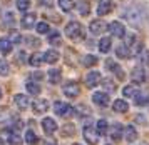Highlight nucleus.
Segmentation results:
<instances>
[{
	"instance_id": "nucleus-1",
	"label": "nucleus",
	"mask_w": 149,
	"mask_h": 145,
	"mask_svg": "<svg viewBox=\"0 0 149 145\" xmlns=\"http://www.w3.org/2000/svg\"><path fill=\"white\" fill-rule=\"evenodd\" d=\"M65 33L69 39L72 40H82L84 39V28L79 22H69L65 27Z\"/></svg>"
},
{
	"instance_id": "nucleus-2",
	"label": "nucleus",
	"mask_w": 149,
	"mask_h": 145,
	"mask_svg": "<svg viewBox=\"0 0 149 145\" xmlns=\"http://www.w3.org/2000/svg\"><path fill=\"white\" fill-rule=\"evenodd\" d=\"M54 112L61 117H67L69 113L72 112V107L65 104V102H55L54 104Z\"/></svg>"
},
{
	"instance_id": "nucleus-3",
	"label": "nucleus",
	"mask_w": 149,
	"mask_h": 145,
	"mask_svg": "<svg viewBox=\"0 0 149 145\" xmlns=\"http://www.w3.org/2000/svg\"><path fill=\"white\" fill-rule=\"evenodd\" d=\"M62 90H64V95H67L69 99H74V97L79 95V90H81V88H79V85H77L75 82H67Z\"/></svg>"
},
{
	"instance_id": "nucleus-4",
	"label": "nucleus",
	"mask_w": 149,
	"mask_h": 145,
	"mask_svg": "<svg viewBox=\"0 0 149 145\" xmlns=\"http://www.w3.org/2000/svg\"><path fill=\"white\" fill-rule=\"evenodd\" d=\"M92 102L99 107H107L111 100H109V95L106 92H95L92 95Z\"/></svg>"
},
{
	"instance_id": "nucleus-5",
	"label": "nucleus",
	"mask_w": 149,
	"mask_h": 145,
	"mask_svg": "<svg viewBox=\"0 0 149 145\" xmlns=\"http://www.w3.org/2000/svg\"><path fill=\"white\" fill-rule=\"evenodd\" d=\"M109 32L112 33L114 37H119V39H121V37H124L126 30H124V25H122L121 22L116 20V22H111V23H109Z\"/></svg>"
},
{
	"instance_id": "nucleus-6",
	"label": "nucleus",
	"mask_w": 149,
	"mask_h": 145,
	"mask_svg": "<svg viewBox=\"0 0 149 145\" xmlns=\"http://www.w3.org/2000/svg\"><path fill=\"white\" fill-rule=\"evenodd\" d=\"M14 102H15V105H17V108H20V110H25V108H29V105H30L29 97L24 95V93H17L14 97Z\"/></svg>"
},
{
	"instance_id": "nucleus-7",
	"label": "nucleus",
	"mask_w": 149,
	"mask_h": 145,
	"mask_svg": "<svg viewBox=\"0 0 149 145\" xmlns=\"http://www.w3.org/2000/svg\"><path fill=\"white\" fill-rule=\"evenodd\" d=\"M109 135L114 142H119L122 139V125L121 124H112L111 125V130H109Z\"/></svg>"
},
{
	"instance_id": "nucleus-8",
	"label": "nucleus",
	"mask_w": 149,
	"mask_h": 145,
	"mask_svg": "<svg viewBox=\"0 0 149 145\" xmlns=\"http://www.w3.org/2000/svg\"><path fill=\"white\" fill-rule=\"evenodd\" d=\"M131 79H132V82H136V84H142V82L146 80V72H144V68L136 67L134 70L131 72Z\"/></svg>"
},
{
	"instance_id": "nucleus-9",
	"label": "nucleus",
	"mask_w": 149,
	"mask_h": 145,
	"mask_svg": "<svg viewBox=\"0 0 149 145\" xmlns=\"http://www.w3.org/2000/svg\"><path fill=\"white\" fill-rule=\"evenodd\" d=\"M106 23L102 22V20H92L91 22V25H89V28H91V33H94V35H99V33H102L104 30H106Z\"/></svg>"
},
{
	"instance_id": "nucleus-10",
	"label": "nucleus",
	"mask_w": 149,
	"mask_h": 145,
	"mask_svg": "<svg viewBox=\"0 0 149 145\" xmlns=\"http://www.w3.org/2000/svg\"><path fill=\"white\" fill-rule=\"evenodd\" d=\"M42 128H44L45 133H54L57 130V122L54 119L47 117V119H44V122H42Z\"/></svg>"
},
{
	"instance_id": "nucleus-11",
	"label": "nucleus",
	"mask_w": 149,
	"mask_h": 145,
	"mask_svg": "<svg viewBox=\"0 0 149 145\" xmlns=\"http://www.w3.org/2000/svg\"><path fill=\"white\" fill-rule=\"evenodd\" d=\"M97 84H101V73H99V72L87 73V77H86V85L92 88V87H95Z\"/></svg>"
},
{
	"instance_id": "nucleus-12",
	"label": "nucleus",
	"mask_w": 149,
	"mask_h": 145,
	"mask_svg": "<svg viewBox=\"0 0 149 145\" xmlns=\"http://www.w3.org/2000/svg\"><path fill=\"white\" fill-rule=\"evenodd\" d=\"M84 139L87 140V144H91V145H95V144H97V137L94 135L92 127H89V125L84 127Z\"/></svg>"
},
{
	"instance_id": "nucleus-13",
	"label": "nucleus",
	"mask_w": 149,
	"mask_h": 145,
	"mask_svg": "<svg viewBox=\"0 0 149 145\" xmlns=\"http://www.w3.org/2000/svg\"><path fill=\"white\" fill-rule=\"evenodd\" d=\"M75 7H77V10H79L81 15H89V12H91V3L87 0H77Z\"/></svg>"
},
{
	"instance_id": "nucleus-14",
	"label": "nucleus",
	"mask_w": 149,
	"mask_h": 145,
	"mask_svg": "<svg viewBox=\"0 0 149 145\" xmlns=\"http://www.w3.org/2000/svg\"><path fill=\"white\" fill-rule=\"evenodd\" d=\"M35 19H37V15L35 13H27V15H24V19H22V27L24 28H32L35 25Z\"/></svg>"
},
{
	"instance_id": "nucleus-15",
	"label": "nucleus",
	"mask_w": 149,
	"mask_h": 145,
	"mask_svg": "<svg viewBox=\"0 0 149 145\" xmlns=\"http://www.w3.org/2000/svg\"><path fill=\"white\" fill-rule=\"evenodd\" d=\"M32 107H34V110L37 113H44L49 108V102L47 100H35L34 104H32Z\"/></svg>"
},
{
	"instance_id": "nucleus-16",
	"label": "nucleus",
	"mask_w": 149,
	"mask_h": 145,
	"mask_svg": "<svg viewBox=\"0 0 149 145\" xmlns=\"http://www.w3.org/2000/svg\"><path fill=\"white\" fill-rule=\"evenodd\" d=\"M45 60H44V53H34V55H30V59H29V64L32 67H40Z\"/></svg>"
},
{
	"instance_id": "nucleus-17",
	"label": "nucleus",
	"mask_w": 149,
	"mask_h": 145,
	"mask_svg": "<svg viewBox=\"0 0 149 145\" xmlns=\"http://www.w3.org/2000/svg\"><path fill=\"white\" fill-rule=\"evenodd\" d=\"M111 10H112V3L102 0L101 3H99V7H97V15H107Z\"/></svg>"
},
{
	"instance_id": "nucleus-18",
	"label": "nucleus",
	"mask_w": 149,
	"mask_h": 145,
	"mask_svg": "<svg viewBox=\"0 0 149 145\" xmlns=\"http://www.w3.org/2000/svg\"><path fill=\"white\" fill-rule=\"evenodd\" d=\"M44 60L47 64H55L59 60V52L57 50H47V52L44 53Z\"/></svg>"
},
{
	"instance_id": "nucleus-19",
	"label": "nucleus",
	"mask_w": 149,
	"mask_h": 145,
	"mask_svg": "<svg viewBox=\"0 0 149 145\" xmlns=\"http://www.w3.org/2000/svg\"><path fill=\"white\" fill-rule=\"evenodd\" d=\"M62 79V72L59 68H50V72H49V80H50V84H59Z\"/></svg>"
},
{
	"instance_id": "nucleus-20",
	"label": "nucleus",
	"mask_w": 149,
	"mask_h": 145,
	"mask_svg": "<svg viewBox=\"0 0 149 145\" xmlns=\"http://www.w3.org/2000/svg\"><path fill=\"white\" fill-rule=\"evenodd\" d=\"M0 52L3 53V55H7V53L12 52V42L8 39H2L0 40Z\"/></svg>"
},
{
	"instance_id": "nucleus-21",
	"label": "nucleus",
	"mask_w": 149,
	"mask_h": 145,
	"mask_svg": "<svg viewBox=\"0 0 149 145\" xmlns=\"http://www.w3.org/2000/svg\"><path fill=\"white\" fill-rule=\"evenodd\" d=\"M124 135H126V140H127V142H134V140L137 139V132H136V128L132 125L126 127V132H124Z\"/></svg>"
},
{
	"instance_id": "nucleus-22",
	"label": "nucleus",
	"mask_w": 149,
	"mask_h": 145,
	"mask_svg": "<svg viewBox=\"0 0 149 145\" xmlns=\"http://www.w3.org/2000/svg\"><path fill=\"white\" fill-rule=\"evenodd\" d=\"M99 50L102 53H107L111 50V39L109 37H104V39L99 40Z\"/></svg>"
},
{
	"instance_id": "nucleus-23",
	"label": "nucleus",
	"mask_w": 149,
	"mask_h": 145,
	"mask_svg": "<svg viewBox=\"0 0 149 145\" xmlns=\"http://www.w3.org/2000/svg\"><path fill=\"white\" fill-rule=\"evenodd\" d=\"M8 142H10V145H22V137L17 132L10 130L8 132Z\"/></svg>"
},
{
	"instance_id": "nucleus-24",
	"label": "nucleus",
	"mask_w": 149,
	"mask_h": 145,
	"mask_svg": "<svg viewBox=\"0 0 149 145\" xmlns=\"http://www.w3.org/2000/svg\"><path fill=\"white\" fill-rule=\"evenodd\" d=\"M25 142H27L29 145H35L37 142H39V137L35 135L34 130H30V128H29L27 132H25Z\"/></svg>"
},
{
	"instance_id": "nucleus-25",
	"label": "nucleus",
	"mask_w": 149,
	"mask_h": 145,
	"mask_svg": "<svg viewBox=\"0 0 149 145\" xmlns=\"http://www.w3.org/2000/svg\"><path fill=\"white\" fill-rule=\"evenodd\" d=\"M101 84L104 87V90H107V92H114L116 88H117V85H116V82L112 79H104Z\"/></svg>"
},
{
	"instance_id": "nucleus-26",
	"label": "nucleus",
	"mask_w": 149,
	"mask_h": 145,
	"mask_svg": "<svg viewBox=\"0 0 149 145\" xmlns=\"http://www.w3.org/2000/svg\"><path fill=\"white\" fill-rule=\"evenodd\" d=\"M134 102H136V105L144 107V105H148L149 97H148V95H144V93H137V95L134 97Z\"/></svg>"
},
{
	"instance_id": "nucleus-27",
	"label": "nucleus",
	"mask_w": 149,
	"mask_h": 145,
	"mask_svg": "<svg viewBox=\"0 0 149 145\" xmlns=\"http://www.w3.org/2000/svg\"><path fill=\"white\" fill-rule=\"evenodd\" d=\"M114 110L116 112H119V113H124L126 112V110H127L129 107H127V104H126V102H124V100H116L114 102Z\"/></svg>"
},
{
	"instance_id": "nucleus-28",
	"label": "nucleus",
	"mask_w": 149,
	"mask_h": 145,
	"mask_svg": "<svg viewBox=\"0 0 149 145\" xmlns=\"http://www.w3.org/2000/svg\"><path fill=\"white\" fill-rule=\"evenodd\" d=\"M59 7H61L64 12H70L74 8V2L72 0H59Z\"/></svg>"
},
{
	"instance_id": "nucleus-29",
	"label": "nucleus",
	"mask_w": 149,
	"mask_h": 145,
	"mask_svg": "<svg viewBox=\"0 0 149 145\" xmlns=\"http://www.w3.org/2000/svg\"><path fill=\"white\" fill-rule=\"evenodd\" d=\"M27 90L30 92V95H39L40 93V85H37L35 82H27Z\"/></svg>"
},
{
	"instance_id": "nucleus-30",
	"label": "nucleus",
	"mask_w": 149,
	"mask_h": 145,
	"mask_svg": "<svg viewBox=\"0 0 149 145\" xmlns=\"http://www.w3.org/2000/svg\"><path fill=\"white\" fill-rule=\"evenodd\" d=\"M107 133V122L102 119L97 120V135H106Z\"/></svg>"
},
{
	"instance_id": "nucleus-31",
	"label": "nucleus",
	"mask_w": 149,
	"mask_h": 145,
	"mask_svg": "<svg viewBox=\"0 0 149 145\" xmlns=\"http://www.w3.org/2000/svg\"><path fill=\"white\" fill-rule=\"evenodd\" d=\"M61 33L59 32H52L50 35H49V44L50 45H61Z\"/></svg>"
},
{
	"instance_id": "nucleus-32",
	"label": "nucleus",
	"mask_w": 149,
	"mask_h": 145,
	"mask_svg": "<svg viewBox=\"0 0 149 145\" xmlns=\"http://www.w3.org/2000/svg\"><path fill=\"white\" fill-rule=\"evenodd\" d=\"M82 64L86 67H94L95 64H97V57H95V55H86L84 60H82Z\"/></svg>"
},
{
	"instance_id": "nucleus-33",
	"label": "nucleus",
	"mask_w": 149,
	"mask_h": 145,
	"mask_svg": "<svg viewBox=\"0 0 149 145\" xmlns=\"http://www.w3.org/2000/svg\"><path fill=\"white\" fill-rule=\"evenodd\" d=\"M116 55H117L119 59H127L129 52H127V48H126V45H119L117 47V48H116Z\"/></svg>"
},
{
	"instance_id": "nucleus-34",
	"label": "nucleus",
	"mask_w": 149,
	"mask_h": 145,
	"mask_svg": "<svg viewBox=\"0 0 149 145\" xmlns=\"http://www.w3.org/2000/svg\"><path fill=\"white\" fill-rule=\"evenodd\" d=\"M122 93H124L126 97H136V95H137V88H136L134 85H127V87H124Z\"/></svg>"
},
{
	"instance_id": "nucleus-35",
	"label": "nucleus",
	"mask_w": 149,
	"mask_h": 145,
	"mask_svg": "<svg viewBox=\"0 0 149 145\" xmlns=\"http://www.w3.org/2000/svg\"><path fill=\"white\" fill-rule=\"evenodd\" d=\"M49 30H50L49 23H45V22H39L37 23V33H49Z\"/></svg>"
},
{
	"instance_id": "nucleus-36",
	"label": "nucleus",
	"mask_w": 149,
	"mask_h": 145,
	"mask_svg": "<svg viewBox=\"0 0 149 145\" xmlns=\"http://www.w3.org/2000/svg\"><path fill=\"white\" fill-rule=\"evenodd\" d=\"M29 7H30V2H29V0H17V8H19V10L25 12Z\"/></svg>"
},
{
	"instance_id": "nucleus-37",
	"label": "nucleus",
	"mask_w": 149,
	"mask_h": 145,
	"mask_svg": "<svg viewBox=\"0 0 149 145\" xmlns=\"http://www.w3.org/2000/svg\"><path fill=\"white\" fill-rule=\"evenodd\" d=\"M8 64L3 59H0V75H8Z\"/></svg>"
},
{
	"instance_id": "nucleus-38",
	"label": "nucleus",
	"mask_w": 149,
	"mask_h": 145,
	"mask_svg": "<svg viewBox=\"0 0 149 145\" xmlns=\"http://www.w3.org/2000/svg\"><path fill=\"white\" fill-rule=\"evenodd\" d=\"M106 67H107V70L114 72V70H116V68H117L119 65H117V64H116V62H114L112 59H107V60H106Z\"/></svg>"
},
{
	"instance_id": "nucleus-39",
	"label": "nucleus",
	"mask_w": 149,
	"mask_h": 145,
	"mask_svg": "<svg viewBox=\"0 0 149 145\" xmlns=\"http://www.w3.org/2000/svg\"><path fill=\"white\" fill-rule=\"evenodd\" d=\"M75 113H77V115H89V110H87V107H84V105H81V107H77V108H75Z\"/></svg>"
},
{
	"instance_id": "nucleus-40",
	"label": "nucleus",
	"mask_w": 149,
	"mask_h": 145,
	"mask_svg": "<svg viewBox=\"0 0 149 145\" xmlns=\"http://www.w3.org/2000/svg\"><path fill=\"white\" fill-rule=\"evenodd\" d=\"M20 40H22L20 35H19V33H14V35H12V40H10V42H12V44H20Z\"/></svg>"
},
{
	"instance_id": "nucleus-41",
	"label": "nucleus",
	"mask_w": 149,
	"mask_h": 145,
	"mask_svg": "<svg viewBox=\"0 0 149 145\" xmlns=\"http://www.w3.org/2000/svg\"><path fill=\"white\" fill-rule=\"evenodd\" d=\"M141 60L144 62V64H148V60H149V52L148 50H144V52L141 53Z\"/></svg>"
},
{
	"instance_id": "nucleus-42",
	"label": "nucleus",
	"mask_w": 149,
	"mask_h": 145,
	"mask_svg": "<svg viewBox=\"0 0 149 145\" xmlns=\"http://www.w3.org/2000/svg\"><path fill=\"white\" fill-rule=\"evenodd\" d=\"M136 120H137V124H141V125H146V124H148V122H146V119H144L142 115H137V117H136Z\"/></svg>"
},
{
	"instance_id": "nucleus-43",
	"label": "nucleus",
	"mask_w": 149,
	"mask_h": 145,
	"mask_svg": "<svg viewBox=\"0 0 149 145\" xmlns=\"http://www.w3.org/2000/svg\"><path fill=\"white\" fill-rule=\"evenodd\" d=\"M65 133H67V135H72V133H74V127L72 125H65Z\"/></svg>"
},
{
	"instance_id": "nucleus-44",
	"label": "nucleus",
	"mask_w": 149,
	"mask_h": 145,
	"mask_svg": "<svg viewBox=\"0 0 149 145\" xmlns=\"http://www.w3.org/2000/svg\"><path fill=\"white\" fill-rule=\"evenodd\" d=\"M40 3L45 7H52V0H40Z\"/></svg>"
},
{
	"instance_id": "nucleus-45",
	"label": "nucleus",
	"mask_w": 149,
	"mask_h": 145,
	"mask_svg": "<svg viewBox=\"0 0 149 145\" xmlns=\"http://www.w3.org/2000/svg\"><path fill=\"white\" fill-rule=\"evenodd\" d=\"M24 60H25V53L20 52V53H19V62H24Z\"/></svg>"
},
{
	"instance_id": "nucleus-46",
	"label": "nucleus",
	"mask_w": 149,
	"mask_h": 145,
	"mask_svg": "<svg viewBox=\"0 0 149 145\" xmlns=\"http://www.w3.org/2000/svg\"><path fill=\"white\" fill-rule=\"evenodd\" d=\"M32 77H34V79H42V73H40V72H35Z\"/></svg>"
},
{
	"instance_id": "nucleus-47",
	"label": "nucleus",
	"mask_w": 149,
	"mask_h": 145,
	"mask_svg": "<svg viewBox=\"0 0 149 145\" xmlns=\"http://www.w3.org/2000/svg\"><path fill=\"white\" fill-rule=\"evenodd\" d=\"M44 145H57V144H55V142H52V140H45V142H44Z\"/></svg>"
},
{
	"instance_id": "nucleus-48",
	"label": "nucleus",
	"mask_w": 149,
	"mask_h": 145,
	"mask_svg": "<svg viewBox=\"0 0 149 145\" xmlns=\"http://www.w3.org/2000/svg\"><path fill=\"white\" fill-rule=\"evenodd\" d=\"M0 145H5V142H3L2 139H0Z\"/></svg>"
},
{
	"instance_id": "nucleus-49",
	"label": "nucleus",
	"mask_w": 149,
	"mask_h": 145,
	"mask_svg": "<svg viewBox=\"0 0 149 145\" xmlns=\"http://www.w3.org/2000/svg\"><path fill=\"white\" fill-rule=\"evenodd\" d=\"M0 99H2V90H0Z\"/></svg>"
},
{
	"instance_id": "nucleus-50",
	"label": "nucleus",
	"mask_w": 149,
	"mask_h": 145,
	"mask_svg": "<svg viewBox=\"0 0 149 145\" xmlns=\"http://www.w3.org/2000/svg\"><path fill=\"white\" fill-rule=\"evenodd\" d=\"M74 145H81V144H74Z\"/></svg>"
}]
</instances>
